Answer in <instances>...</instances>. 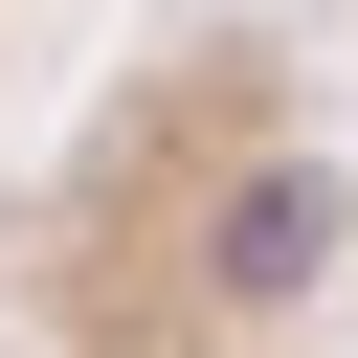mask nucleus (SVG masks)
Wrapping results in <instances>:
<instances>
[{
	"label": "nucleus",
	"mask_w": 358,
	"mask_h": 358,
	"mask_svg": "<svg viewBox=\"0 0 358 358\" xmlns=\"http://www.w3.org/2000/svg\"><path fill=\"white\" fill-rule=\"evenodd\" d=\"M313 291H336V179L268 112L201 134V157H157L67 246H45V201L0 224V358H291Z\"/></svg>",
	"instance_id": "f257e3e1"
}]
</instances>
